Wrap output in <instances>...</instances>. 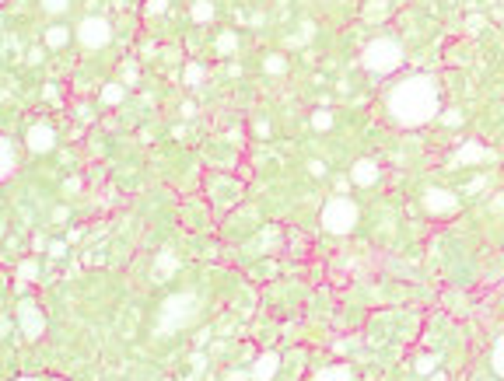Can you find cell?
Listing matches in <instances>:
<instances>
[{"mask_svg":"<svg viewBox=\"0 0 504 381\" xmlns=\"http://www.w3.org/2000/svg\"><path fill=\"white\" fill-rule=\"evenodd\" d=\"M312 381H354V371H350L347 364H329V368L315 371Z\"/></svg>","mask_w":504,"mask_h":381,"instance_id":"4fadbf2b","label":"cell"},{"mask_svg":"<svg viewBox=\"0 0 504 381\" xmlns=\"http://www.w3.org/2000/svg\"><path fill=\"white\" fill-rule=\"evenodd\" d=\"M78 39H81V46H88V49H102V46L112 42V28H109L105 18H85V21L78 25Z\"/></svg>","mask_w":504,"mask_h":381,"instance_id":"52a82bcc","label":"cell"},{"mask_svg":"<svg viewBox=\"0 0 504 381\" xmlns=\"http://www.w3.org/2000/svg\"><path fill=\"white\" fill-rule=\"evenodd\" d=\"M484 158H491V151H487L480 140H466V144L452 154V165H473V161H484Z\"/></svg>","mask_w":504,"mask_h":381,"instance_id":"30bf717a","label":"cell"},{"mask_svg":"<svg viewBox=\"0 0 504 381\" xmlns=\"http://www.w3.org/2000/svg\"><path fill=\"white\" fill-rule=\"evenodd\" d=\"M39 4L46 14H67V7H70V0H39Z\"/></svg>","mask_w":504,"mask_h":381,"instance_id":"603a6c76","label":"cell"},{"mask_svg":"<svg viewBox=\"0 0 504 381\" xmlns=\"http://www.w3.org/2000/svg\"><path fill=\"white\" fill-rule=\"evenodd\" d=\"M386 112L400 130H417L441 112V88L434 74H413L386 95Z\"/></svg>","mask_w":504,"mask_h":381,"instance_id":"6da1fadb","label":"cell"},{"mask_svg":"<svg viewBox=\"0 0 504 381\" xmlns=\"http://www.w3.org/2000/svg\"><path fill=\"white\" fill-rule=\"evenodd\" d=\"M252 378V375H242V371H231V375H228V381H249Z\"/></svg>","mask_w":504,"mask_h":381,"instance_id":"4dcf8cb0","label":"cell"},{"mask_svg":"<svg viewBox=\"0 0 504 381\" xmlns=\"http://www.w3.org/2000/svg\"><path fill=\"white\" fill-rule=\"evenodd\" d=\"M403 60H406L403 42H400V39H393V35H379V39H371V42L364 46V53H361L364 70H368V74H379V77H386V74L400 70V67H403Z\"/></svg>","mask_w":504,"mask_h":381,"instance_id":"7a4b0ae2","label":"cell"},{"mask_svg":"<svg viewBox=\"0 0 504 381\" xmlns=\"http://www.w3.org/2000/svg\"><path fill=\"white\" fill-rule=\"evenodd\" d=\"M357 217H361V210H357V203L347 199V196H333V199L322 206V227H326L329 235H350V231L357 227Z\"/></svg>","mask_w":504,"mask_h":381,"instance_id":"277c9868","label":"cell"},{"mask_svg":"<svg viewBox=\"0 0 504 381\" xmlns=\"http://www.w3.org/2000/svg\"><path fill=\"white\" fill-rule=\"evenodd\" d=\"M123 95H126V88H123L119 81H112V85H105V88H102V101H105V105H119Z\"/></svg>","mask_w":504,"mask_h":381,"instance_id":"ac0fdd59","label":"cell"},{"mask_svg":"<svg viewBox=\"0 0 504 381\" xmlns=\"http://www.w3.org/2000/svg\"><path fill=\"white\" fill-rule=\"evenodd\" d=\"M67 42H70V28H67V25L46 28V46H49V49H63Z\"/></svg>","mask_w":504,"mask_h":381,"instance_id":"5bb4252c","label":"cell"},{"mask_svg":"<svg viewBox=\"0 0 504 381\" xmlns=\"http://www.w3.org/2000/svg\"><path fill=\"white\" fill-rule=\"evenodd\" d=\"M14 277H18L21 284L35 280V277H39V263H35V259H21V263H18V273H14Z\"/></svg>","mask_w":504,"mask_h":381,"instance_id":"e0dca14e","label":"cell"},{"mask_svg":"<svg viewBox=\"0 0 504 381\" xmlns=\"http://www.w3.org/2000/svg\"><path fill=\"white\" fill-rule=\"evenodd\" d=\"M441 119H445V123H448V126H455V123H459V112H455V108H452V112H448V115H441Z\"/></svg>","mask_w":504,"mask_h":381,"instance_id":"f546056e","label":"cell"},{"mask_svg":"<svg viewBox=\"0 0 504 381\" xmlns=\"http://www.w3.org/2000/svg\"><path fill=\"white\" fill-rule=\"evenodd\" d=\"M14 381H39V378H14Z\"/></svg>","mask_w":504,"mask_h":381,"instance_id":"d6a6232c","label":"cell"},{"mask_svg":"<svg viewBox=\"0 0 504 381\" xmlns=\"http://www.w3.org/2000/svg\"><path fill=\"white\" fill-rule=\"evenodd\" d=\"M484 28H487L484 18H469V32H484Z\"/></svg>","mask_w":504,"mask_h":381,"instance_id":"4316f807","label":"cell"},{"mask_svg":"<svg viewBox=\"0 0 504 381\" xmlns=\"http://www.w3.org/2000/svg\"><path fill=\"white\" fill-rule=\"evenodd\" d=\"M312 130H319V133L333 130V112H329V108H315V112H312Z\"/></svg>","mask_w":504,"mask_h":381,"instance_id":"2e32d148","label":"cell"},{"mask_svg":"<svg viewBox=\"0 0 504 381\" xmlns=\"http://www.w3.org/2000/svg\"><path fill=\"white\" fill-rule=\"evenodd\" d=\"M190 14H193V21H200V25H207V21L214 18V4H210V0H197Z\"/></svg>","mask_w":504,"mask_h":381,"instance_id":"d6986e66","label":"cell"},{"mask_svg":"<svg viewBox=\"0 0 504 381\" xmlns=\"http://www.w3.org/2000/svg\"><path fill=\"white\" fill-rule=\"evenodd\" d=\"M183 115H186V119H193V115H197V105H193V101H186V105H183Z\"/></svg>","mask_w":504,"mask_h":381,"instance_id":"f1b7e54d","label":"cell"},{"mask_svg":"<svg viewBox=\"0 0 504 381\" xmlns=\"http://www.w3.org/2000/svg\"><path fill=\"white\" fill-rule=\"evenodd\" d=\"M491 368H494L498 378H504V332L498 336V343H494V350H491Z\"/></svg>","mask_w":504,"mask_h":381,"instance_id":"9a60e30c","label":"cell"},{"mask_svg":"<svg viewBox=\"0 0 504 381\" xmlns=\"http://www.w3.org/2000/svg\"><path fill=\"white\" fill-rule=\"evenodd\" d=\"M277 364H281V357L273 354V350H266L263 357H256V364H252V381H273V375H277Z\"/></svg>","mask_w":504,"mask_h":381,"instance_id":"8fae6325","label":"cell"},{"mask_svg":"<svg viewBox=\"0 0 504 381\" xmlns=\"http://www.w3.org/2000/svg\"><path fill=\"white\" fill-rule=\"evenodd\" d=\"M18 329H21L25 339H42V332H46V315L39 311L35 301H21V304H18Z\"/></svg>","mask_w":504,"mask_h":381,"instance_id":"5b68a950","label":"cell"},{"mask_svg":"<svg viewBox=\"0 0 504 381\" xmlns=\"http://www.w3.org/2000/svg\"><path fill=\"white\" fill-rule=\"evenodd\" d=\"M18 172V151H14V140H4L0 144V175L11 179Z\"/></svg>","mask_w":504,"mask_h":381,"instance_id":"7c38bea8","label":"cell"},{"mask_svg":"<svg viewBox=\"0 0 504 381\" xmlns=\"http://www.w3.org/2000/svg\"><path fill=\"white\" fill-rule=\"evenodd\" d=\"M158 270H161V273H168V270L176 273V270H179V259L168 256V252H161V256H158Z\"/></svg>","mask_w":504,"mask_h":381,"instance_id":"cb8c5ba5","label":"cell"},{"mask_svg":"<svg viewBox=\"0 0 504 381\" xmlns=\"http://www.w3.org/2000/svg\"><path fill=\"white\" fill-rule=\"evenodd\" d=\"M207 339H210V329H207V325H203L200 332H197V343H207Z\"/></svg>","mask_w":504,"mask_h":381,"instance_id":"1f68e13d","label":"cell"},{"mask_svg":"<svg viewBox=\"0 0 504 381\" xmlns=\"http://www.w3.org/2000/svg\"><path fill=\"white\" fill-rule=\"evenodd\" d=\"M434 364H438V357H434V354L420 357V361H417V375H431V371H434Z\"/></svg>","mask_w":504,"mask_h":381,"instance_id":"d4e9b609","label":"cell"},{"mask_svg":"<svg viewBox=\"0 0 504 381\" xmlns=\"http://www.w3.org/2000/svg\"><path fill=\"white\" fill-rule=\"evenodd\" d=\"M379 179H382V168H379L371 158H361V161H354V168H350V182H354V186L368 189V186H375Z\"/></svg>","mask_w":504,"mask_h":381,"instance_id":"9c48e42d","label":"cell"},{"mask_svg":"<svg viewBox=\"0 0 504 381\" xmlns=\"http://www.w3.org/2000/svg\"><path fill=\"white\" fill-rule=\"evenodd\" d=\"M263 70H266V74H284V70H288V60H284L281 53H273V56L263 60Z\"/></svg>","mask_w":504,"mask_h":381,"instance_id":"44dd1931","label":"cell"},{"mask_svg":"<svg viewBox=\"0 0 504 381\" xmlns=\"http://www.w3.org/2000/svg\"><path fill=\"white\" fill-rule=\"evenodd\" d=\"M165 7H168V0H147V7H144V11H147V14H161Z\"/></svg>","mask_w":504,"mask_h":381,"instance_id":"484cf974","label":"cell"},{"mask_svg":"<svg viewBox=\"0 0 504 381\" xmlns=\"http://www.w3.org/2000/svg\"><path fill=\"white\" fill-rule=\"evenodd\" d=\"M420 206H424V213H431V217H448V213L459 210V199L448 189H441V186H431V189H424V196H420Z\"/></svg>","mask_w":504,"mask_h":381,"instance_id":"8992f818","label":"cell"},{"mask_svg":"<svg viewBox=\"0 0 504 381\" xmlns=\"http://www.w3.org/2000/svg\"><path fill=\"white\" fill-rule=\"evenodd\" d=\"M235 46H238V35H235V32H224V35L217 39V53H235Z\"/></svg>","mask_w":504,"mask_h":381,"instance_id":"7402d4cb","label":"cell"},{"mask_svg":"<svg viewBox=\"0 0 504 381\" xmlns=\"http://www.w3.org/2000/svg\"><path fill=\"white\" fill-rule=\"evenodd\" d=\"M308 168H312V175H315V179H319V175H326V165H322V161H312Z\"/></svg>","mask_w":504,"mask_h":381,"instance_id":"83f0119b","label":"cell"},{"mask_svg":"<svg viewBox=\"0 0 504 381\" xmlns=\"http://www.w3.org/2000/svg\"><path fill=\"white\" fill-rule=\"evenodd\" d=\"M203 77H207V70H203L200 63H190V67H186V74H183V81H186L190 88H200Z\"/></svg>","mask_w":504,"mask_h":381,"instance_id":"ffe728a7","label":"cell"},{"mask_svg":"<svg viewBox=\"0 0 504 381\" xmlns=\"http://www.w3.org/2000/svg\"><path fill=\"white\" fill-rule=\"evenodd\" d=\"M53 144H56V130H53L49 123H32V126H28L25 147H28L32 154H46V151H53Z\"/></svg>","mask_w":504,"mask_h":381,"instance_id":"ba28073f","label":"cell"},{"mask_svg":"<svg viewBox=\"0 0 504 381\" xmlns=\"http://www.w3.org/2000/svg\"><path fill=\"white\" fill-rule=\"evenodd\" d=\"M200 318V297L193 290H183V294H172L161 301V311H158V329L161 332H179L186 325H193Z\"/></svg>","mask_w":504,"mask_h":381,"instance_id":"3957f363","label":"cell"}]
</instances>
